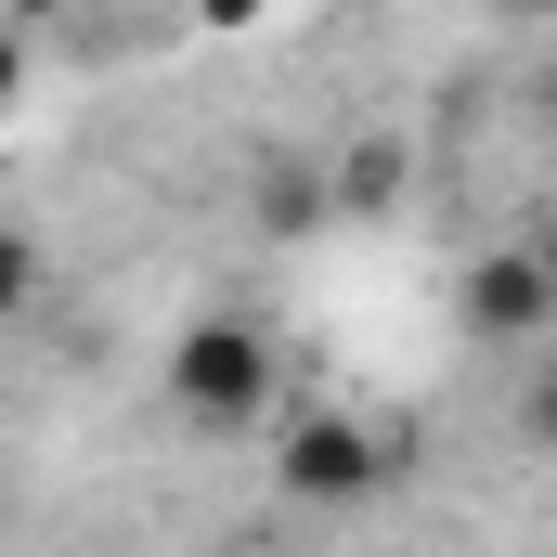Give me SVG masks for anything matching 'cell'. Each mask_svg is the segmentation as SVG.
<instances>
[{
    "mask_svg": "<svg viewBox=\"0 0 557 557\" xmlns=\"http://www.w3.org/2000/svg\"><path fill=\"white\" fill-rule=\"evenodd\" d=\"M403 182H416L403 131H350V143H337V208H350V221H389V208H403Z\"/></svg>",
    "mask_w": 557,
    "mask_h": 557,
    "instance_id": "5",
    "label": "cell"
},
{
    "mask_svg": "<svg viewBox=\"0 0 557 557\" xmlns=\"http://www.w3.org/2000/svg\"><path fill=\"white\" fill-rule=\"evenodd\" d=\"M389 441L363 416H337V403H311V416L285 428V454H273V480H285V506H376L389 493Z\"/></svg>",
    "mask_w": 557,
    "mask_h": 557,
    "instance_id": "3",
    "label": "cell"
},
{
    "mask_svg": "<svg viewBox=\"0 0 557 557\" xmlns=\"http://www.w3.org/2000/svg\"><path fill=\"white\" fill-rule=\"evenodd\" d=\"M454 324H467L480 350H557V247H532V234L480 247V260L454 273Z\"/></svg>",
    "mask_w": 557,
    "mask_h": 557,
    "instance_id": "2",
    "label": "cell"
},
{
    "mask_svg": "<svg viewBox=\"0 0 557 557\" xmlns=\"http://www.w3.org/2000/svg\"><path fill=\"white\" fill-rule=\"evenodd\" d=\"M169 403L195 428H221V441L260 428L273 416V337H260L247 311H195V324L169 337Z\"/></svg>",
    "mask_w": 557,
    "mask_h": 557,
    "instance_id": "1",
    "label": "cell"
},
{
    "mask_svg": "<svg viewBox=\"0 0 557 557\" xmlns=\"http://www.w3.org/2000/svg\"><path fill=\"white\" fill-rule=\"evenodd\" d=\"M519 441L557 454V350H532V376H519Z\"/></svg>",
    "mask_w": 557,
    "mask_h": 557,
    "instance_id": "6",
    "label": "cell"
},
{
    "mask_svg": "<svg viewBox=\"0 0 557 557\" xmlns=\"http://www.w3.org/2000/svg\"><path fill=\"white\" fill-rule=\"evenodd\" d=\"M247 221H260L273 247H311L324 221H350V208H337V156H311V143H260V156H247Z\"/></svg>",
    "mask_w": 557,
    "mask_h": 557,
    "instance_id": "4",
    "label": "cell"
},
{
    "mask_svg": "<svg viewBox=\"0 0 557 557\" xmlns=\"http://www.w3.org/2000/svg\"><path fill=\"white\" fill-rule=\"evenodd\" d=\"M195 26H208V39H247V26H260V0H195Z\"/></svg>",
    "mask_w": 557,
    "mask_h": 557,
    "instance_id": "7",
    "label": "cell"
}]
</instances>
